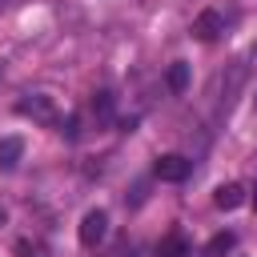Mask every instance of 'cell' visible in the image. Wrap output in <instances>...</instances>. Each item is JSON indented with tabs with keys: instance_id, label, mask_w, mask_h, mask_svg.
Returning <instances> with one entry per match:
<instances>
[{
	"instance_id": "cell-4",
	"label": "cell",
	"mask_w": 257,
	"mask_h": 257,
	"mask_svg": "<svg viewBox=\"0 0 257 257\" xmlns=\"http://www.w3.org/2000/svg\"><path fill=\"white\" fill-rule=\"evenodd\" d=\"M193 32H197V40H217V36L225 32V16H221L217 8H205V12L193 20Z\"/></svg>"
},
{
	"instance_id": "cell-11",
	"label": "cell",
	"mask_w": 257,
	"mask_h": 257,
	"mask_svg": "<svg viewBox=\"0 0 257 257\" xmlns=\"http://www.w3.org/2000/svg\"><path fill=\"white\" fill-rule=\"evenodd\" d=\"M0 225H4V209H0Z\"/></svg>"
},
{
	"instance_id": "cell-5",
	"label": "cell",
	"mask_w": 257,
	"mask_h": 257,
	"mask_svg": "<svg viewBox=\"0 0 257 257\" xmlns=\"http://www.w3.org/2000/svg\"><path fill=\"white\" fill-rule=\"evenodd\" d=\"M165 84H169V92H177V96H181V92L189 88V64H185V60H173V64H169V72H165Z\"/></svg>"
},
{
	"instance_id": "cell-6",
	"label": "cell",
	"mask_w": 257,
	"mask_h": 257,
	"mask_svg": "<svg viewBox=\"0 0 257 257\" xmlns=\"http://www.w3.org/2000/svg\"><path fill=\"white\" fill-rule=\"evenodd\" d=\"M20 153H24V141L20 137H4L0 141V169H16Z\"/></svg>"
},
{
	"instance_id": "cell-8",
	"label": "cell",
	"mask_w": 257,
	"mask_h": 257,
	"mask_svg": "<svg viewBox=\"0 0 257 257\" xmlns=\"http://www.w3.org/2000/svg\"><path fill=\"white\" fill-rule=\"evenodd\" d=\"M157 257H189V241H185L181 233H173V237H165V241H161Z\"/></svg>"
},
{
	"instance_id": "cell-2",
	"label": "cell",
	"mask_w": 257,
	"mask_h": 257,
	"mask_svg": "<svg viewBox=\"0 0 257 257\" xmlns=\"http://www.w3.org/2000/svg\"><path fill=\"white\" fill-rule=\"evenodd\" d=\"M16 112H20V116H32V120H40V124H52V120H56L52 100L40 96V92H24V96L16 100Z\"/></svg>"
},
{
	"instance_id": "cell-9",
	"label": "cell",
	"mask_w": 257,
	"mask_h": 257,
	"mask_svg": "<svg viewBox=\"0 0 257 257\" xmlns=\"http://www.w3.org/2000/svg\"><path fill=\"white\" fill-rule=\"evenodd\" d=\"M233 245H237V237H233V233H217V237L205 245V253H201V257H225Z\"/></svg>"
},
{
	"instance_id": "cell-1",
	"label": "cell",
	"mask_w": 257,
	"mask_h": 257,
	"mask_svg": "<svg viewBox=\"0 0 257 257\" xmlns=\"http://www.w3.org/2000/svg\"><path fill=\"white\" fill-rule=\"evenodd\" d=\"M104 233H108V213H104V209H88V213L80 217V229H76L80 245H84V249H96V245L104 241Z\"/></svg>"
},
{
	"instance_id": "cell-3",
	"label": "cell",
	"mask_w": 257,
	"mask_h": 257,
	"mask_svg": "<svg viewBox=\"0 0 257 257\" xmlns=\"http://www.w3.org/2000/svg\"><path fill=\"white\" fill-rule=\"evenodd\" d=\"M153 173H157L161 181H185V177L193 173V161L181 157V153H161V157L153 161Z\"/></svg>"
},
{
	"instance_id": "cell-10",
	"label": "cell",
	"mask_w": 257,
	"mask_h": 257,
	"mask_svg": "<svg viewBox=\"0 0 257 257\" xmlns=\"http://www.w3.org/2000/svg\"><path fill=\"white\" fill-rule=\"evenodd\" d=\"M92 108H96V116H100V120H108V116H112V92H96Z\"/></svg>"
},
{
	"instance_id": "cell-7",
	"label": "cell",
	"mask_w": 257,
	"mask_h": 257,
	"mask_svg": "<svg viewBox=\"0 0 257 257\" xmlns=\"http://www.w3.org/2000/svg\"><path fill=\"white\" fill-rule=\"evenodd\" d=\"M213 201H217V209H237V205L245 201V189H241V185H221V189L213 193Z\"/></svg>"
}]
</instances>
